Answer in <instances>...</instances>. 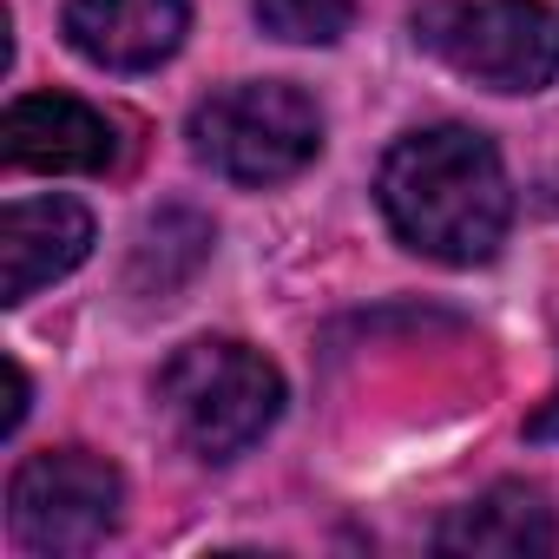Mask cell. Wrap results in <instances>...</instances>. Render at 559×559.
<instances>
[{
    "mask_svg": "<svg viewBox=\"0 0 559 559\" xmlns=\"http://www.w3.org/2000/svg\"><path fill=\"white\" fill-rule=\"evenodd\" d=\"M376 204L408 250L454 270L487 263L513 217L507 165L474 126H428L395 139L376 171Z\"/></svg>",
    "mask_w": 559,
    "mask_h": 559,
    "instance_id": "cell-1",
    "label": "cell"
},
{
    "mask_svg": "<svg viewBox=\"0 0 559 559\" xmlns=\"http://www.w3.org/2000/svg\"><path fill=\"white\" fill-rule=\"evenodd\" d=\"M158 415L171 441L198 461H237L284 415V376L250 343L198 336L158 369Z\"/></svg>",
    "mask_w": 559,
    "mask_h": 559,
    "instance_id": "cell-2",
    "label": "cell"
},
{
    "mask_svg": "<svg viewBox=\"0 0 559 559\" xmlns=\"http://www.w3.org/2000/svg\"><path fill=\"white\" fill-rule=\"evenodd\" d=\"M191 152L230 185H284L323 152V112L290 80H237L198 99Z\"/></svg>",
    "mask_w": 559,
    "mask_h": 559,
    "instance_id": "cell-3",
    "label": "cell"
},
{
    "mask_svg": "<svg viewBox=\"0 0 559 559\" xmlns=\"http://www.w3.org/2000/svg\"><path fill=\"white\" fill-rule=\"evenodd\" d=\"M415 47L487 93H546L559 80V8L546 0H428Z\"/></svg>",
    "mask_w": 559,
    "mask_h": 559,
    "instance_id": "cell-4",
    "label": "cell"
},
{
    "mask_svg": "<svg viewBox=\"0 0 559 559\" xmlns=\"http://www.w3.org/2000/svg\"><path fill=\"white\" fill-rule=\"evenodd\" d=\"M119 507H126V480L93 448L27 454L8 480V533L47 559H73V552L106 546L119 526Z\"/></svg>",
    "mask_w": 559,
    "mask_h": 559,
    "instance_id": "cell-5",
    "label": "cell"
},
{
    "mask_svg": "<svg viewBox=\"0 0 559 559\" xmlns=\"http://www.w3.org/2000/svg\"><path fill=\"white\" fill-rule=\"evenodd\" d=\"M0 152H8L14 171L93 178L119 165V126L73 93H21L0 119Z\"/></svg>",
    "mask_w": 559,
    "mask_h": 559,
    "instance_id": "cell-6",
    "label": "cell"
},
{
    "mask_svg": "<svg viewBox=\"0 0 559 559\" xmlns=\"http://www.w3.org/2000/svg\"><path fill=\"white\" fill-rule=\"evenodd\" d=\"M185 0H67L60 34L80 60L106 73H152L185 47Z\"/></svg>",
    "mask_w": 559,
    "mask_h": 559,
    "instance_id": "cell-7",
    "label": "cell"
},
{
    "mask_svg": "<svg viewBox=\"0 0 559 559\" xmlns=\"http://www.w3.org/2000/svg\"><path fill=\"white\" fill-rule=\"evenodd\" d=\"M93 250V211L80 198H14L0 211V304H27Z\"/></svg>",
    "mask_w": 559,
    "mask_h": 559,
    "instance_id": "cell-8",
    "label": "cell"
},
{
    "mask_svg": "<svg viewBox=\"0 0 559 559\" xmlns=\"http://www.w3.org/2000/svg\"><path fill=\"white\" fill-rule=\"evenodd\" d=\"M552 546H559L552 507L526 480H493L480 500L454 507L435 526V552H454V559H546Z\"/></svg>",
    "mask_w": 559,
    "mask_h": 559,
    "instance_id": "cell-9",
    "label": "cell"
},
{
    "mask_svg": "<svg viewBox=\"0 0 559 559\" xmlns=\"http://www.w3.org/2000/svg\"><path fill=\"white\" fill-rule=\"evenodd\" d=\"M204 257H211V224H204L198 211L171 204V211L145 217V230H139V243H132L126 290H132V297H171V290H185L191 276L204 270Z\"/></svg>",
    "mask_w": 559,
    "mask_h": 559,
    "instance_id": "cell-10",
    "label": "cell"
},
{
    "mask_svg": "<svg viewBox=\"0 0 559 559\" xmlns=\"http://www.w3.org/2000/svg\"><path fill=\"white\" fill-rule=\"evenodd\" d=\"M257 27L290 47H336L356 27V0H257Z\"/></svg>",
    "mask_w": 559,
    "mask_h": 559,
    "instance_id": "cell-11",
    "label": "cell"
},
{
    "mask_svg": "<svg viewBox=\"0 0 559 559\" xmlns=\"http://www.w3.org/2000/svg\"><path fill=\"white\" fill-rule=\"evenodd\" d=\"M8 415H0V435H14L21 421H27V376H21V362H8Z\"/></svg>",
    "mask_w": 559,
    "mask_h": 559,
    "instance_id": "cell-12",
    "label": "cell"
},
{
    "mask_svg": "<svg viewBox=\"0 0 559 559\" xmlns=\"http://www.w3.org/2000/svg\"><path fill=\"white\" fill-rule=\"evenodd\" d=\"M526 435H533V441H559V389H552V395H546V408L526 421Z\"/></svg>",
    "mask_w": 559,
    "mask_h": 559,
    "instance_id": "cell-13",
    "label": "cell"
}]
</instances>
